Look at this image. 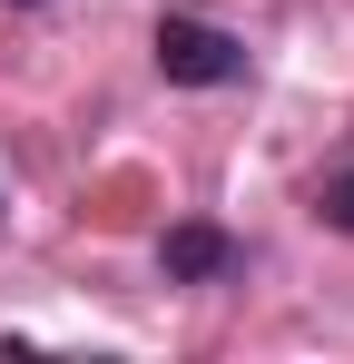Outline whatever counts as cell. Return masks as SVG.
<instances>
[{"mask_svg":"<svg viewBox=\"0 0 354 364\" xmlns=\"http://www.w3.org/2000/svg\"><path fill=\"white\" fill-rule=\"evenodd\" d=\"M148 50H158V69H168L177 89H227V79H246V40H227L217 20H177L168 10Z\"/></svg>","mask_w":354,"mask_h":364,"instance_id":"1","label":"cell"},{"mask_svg":"<svg viewBox=\"0 0 354 364\" xmlns=\"http://www.w3.org/2000/svg\"><path fill=\"white\" fill-rule=\"evenodd\" d=\"M158 266H168V286H207V276H227L236 266V237L227 227H207V217H187L158 237Z\"/></svg>","mask_w":354,"mask_h":364,"instance_id":"2","label":"cell"},{"mask_svg":"<svg viewBox=\"0 0 354 364\" xmlns=\"http://www.w3.org/2000/svg\"><path fill=\"white\" fill-rule=\"evenodd\" d=\"M315 217H325V227H345V237H354V168H345V178H325V187H315Z\"/></svg>","mask_w":354,"mask_h":364,"instance_id":"3","label":"cell"},{"mask_svg":"<svg viewBox=\"0 0 354 364\" xmlns=\"http://www.w3.org/2000/svg\"><path fill=\"white\" fill-rule=\"evenodd\" d=\"M20 10H30V0H20Z\"/></svg>","mask_w":354,"mask_h":364,"instance_id":"4","label":"cell"}]
</instances>
